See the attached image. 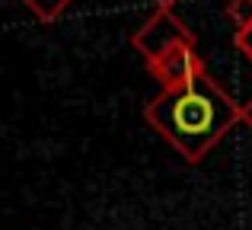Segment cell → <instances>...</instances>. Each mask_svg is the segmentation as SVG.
<instances>
[{"instance_id":"1","label":"cell","mask_w":252,"mask_h":230,"mask_svg":"<svg viewBox=\"0 0 252 230\" xmlns=\"http://www.w3.org/2000/svg\"><path fill=\"white\" fill-rule=\"evenodd\" d=\"M144 118L189 163H198L240 122V106L214 77L204 74L182 90H163L144 106Z\"/></svg>"},{"instance_id":"2","label":"cell","mask_w":252,"mask_h":230,"mask_svg":"<svg viewBox=\"0 0 252 230\" xmlns=\"http://www.w3.org/2000/svg\"><path fill=\"white\" fill-rule=\"evenodd\" d=\"M131 45H134V51L144 55L147 64H154L157 58H163L169 48H176V45H195V32H191L172 10H157L154 16L131 35Z\"/></svg>"},{"instance_id":"3","label":"cell","mask_w":252,"mask_h":230,"mask_svg":"<svg viewBox=\"0 0 252 230\" xmlns=\"http://www.w3.org/2000/svg\"><path fill=\"white\" fill-rule=\"evenodd\" d=\"M147 67L154 74V80L163 83V90H182L208 74L201 55L195 51V45H176L163 58H157L154 64H147Z\"/></svg>"},{"instance_id":"4","label":"cell","mask_w":252,"mask_h":230,"mask_svg":"<svg viewBox=\"0 0 252 230\" xmlns=\"http://www.w3.org/2000/svg\"><path fill=\"white\" fill-rule=\"evenodd\" d=\"M23 3H26V10H29L38 23L51 26L55 19H61L64 13H67V6L74 3V0H23Z\"/></svg>"},{"instance_id":"5","label":"cell","mask_w":252,"mask_h":230,"mask_svg":"<svg viewBox=\"0 0 252 230\" xmlns=\"http://www.w3.org/2000/svg\"><path fill=\"white\" fill-rule=\"evenodd\" d=\"M227 16L233 19L236 29L252 26V0H227Z\"/></svg>"},{"instance_id":"6","label":"cell","mask_w":252,"mask_h":230,"mask_svg":"<svg viewBox=\"0 0 252 230\" xmlns=\"http://www.w3.org/2000/svg\"><path fill=\"white\" fill-rule=\"evenodd\" d=\"M233 45H236V51H243V58H249V61H252V26H243V29H236Z\"/></svg>"},{"instance_id":"7","label":"cell","mask_w":252,"mask_h":230,"mask_svg":"<svg viewBox=\"0 0 252 230\" xmlns=\"http://www.w3.org/2000/svg\"><path fill=\"white\" fill-rule=\"evenodd\" d=\"M240 122H246V125H249V131H252V99L240 106Z\"/></svg>"},{"instance_id":"8","label":"cell","mask_w":252,"mask_h":230,"mask_svg":"<svg viewBox=\"0 0 252 230\" xmlns=\"http://www.w3.org/2000/svg\"><path fill=\"white\" fill-rule=\"evenodd\" d=\"M150 3H154L157 10H172V6H176L179 0H150Z\"/></svg>"}]
</instances>
